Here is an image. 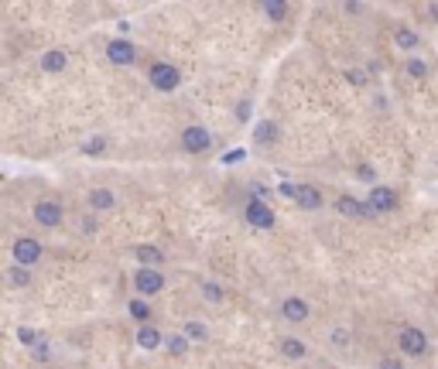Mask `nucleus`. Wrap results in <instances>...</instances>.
Masks as SVG:
<instances>
[{
	"instance_id": "f257e3e1",
	"label": "nucleus",
	"mask_w": 438,
	"mask_h": 369,
	"mask_svg": "<svg viewBox=\"0 0 438 369\" xmlns=\"http://www.w3.org/2000/svg\"><path fill=\"white\" fill-rule=\"evenodd\" d=\"M394 352L404 356V359H411V363H428L435 356V346H432V339H428V332L421 325L401 321L394 328Z\"/></svg>"
},
{
	"instance_id": "f03ea898",
	"label": "nucleus",
	"mask_w": 438,
	"mask_h": 369,
	"mask_svg": "<svg viewBox=\"0 0 438 369\" xmlns=\"http://www.w3.org/2000/svg\"><path fill=\"white\" fill-rule=\"evenodd\" d=\"M274 315H277L281 325L301 328V325L312 321V301H308L305 294H295V291H291V294H281L277 304H274Z\"/></svg>"
},
{
	"instance_id": "7ed1b4c3",
	"label": "nucleus",
	"mask_w": 438,
	"mask_h": 369,
	"mask_svg": "<svg viewBox=\"0 0 438 369\" xmlns=\"http://www.w3.org/2000/svg\"><path fill=\"white\" fill-rule=\"evenodd\" d=\"M45 257H48V250H45V243H41L38 236L17 233V236L10 240V264H21V267H28V271H38V267L45 264Z\"/></svg>"
},
{
	"instance_id": "20e7f679",
	"label": "nucleus",
	"mask_w": 438,
	"mask_h": 369,
	"mask_svg": "<svg viewBox=\"0 0 438 369\" xmlns=\"http://www.w3.org/2000/svg\"><path fill=\"white\" fill-rule=\"evenodd\" d=\"M144 79H148V86H151L155 92H165V96L178 92V89H181V83H185L181 69H178L175 62H165V59H155V62H148V69H144Z\"/></svg>"
},
{
	"instance_id": "39448f33",
	"label": "nucleus",
	"mask_w": 438,
	"mask_h": 369,
	"mask_svg": "<svg viewBox=\"0 0 438 369\" xmlns=\"http://www.w3.org/2000/svg\"><path fill=\"white\" fill-rule=\"evenodd\" d=\"M31 222L45 233H55V229L66 226V205L55 195H38L31 202Z\"/></svg>"
},
{
	"instance_id": "423d86ee",
	"label": "nucleus",
	"mask_w": 438,
	"mask_h": 369,
	"mask_svg": "<svg viewBox=\"0 0 438 369\" xmlns=\"http://www.w3.org/2000/svg\"><path fill=\"white\" fill-rule=\"evenodd\" d=\"M130 287H134V297H158V294H165V287H168V274L165 271H158V267H134L130 271Z\"/></svg>"
},
{
	"instance_id": "0eeeda50",
	"label": "nucleus",
	"mask_w": 438,
	"mask_h": 369,
	"mask_svg": "<svg viewBox=\"0 0 438 369\" xmlns=\"http://www.w3.org/2000/svg\"><path fill=\"white\" fill-rule=\"evenodd\" d=\"M332 212H336L339 219H346V222H373V219H377L373 209L366 205V198H356L352 191H339V195L332 198Z\"/></svg>"
},
{
	"instance_id": "6e6552de",
	"label": "nucleus",
	"mask_w": 438,
	"mask_h": 369,
	"mask_svg": "<svg viewBox=\"0 0 438 369\" xmlns=\"http://www.w3.org/2000/svg\"><path fill=\"white\" fill-rule=\"evenodd\" d=\"M178 144H181V151L188 158H206L212 151V134L202 123H185L181 134H178Z\"/></svg>"
},
{
	"instance_id": "1a4fd4ad",
	"label": "nucleus",
	"mask_w": 438,
	"mask_h": 369,
	"mask_svg": "<svg viewBox=\"0 0 438 369\" xmlns=\"http://www.w3.org/2000/svg\"><path fill=\"white\" fill-rule=\"evenodd\" d=\"M274 352H277V359L295 363V366H301V363H308V359H312V346H308L301 335H291V332L274 339Z\"/></svg>"
},
{
	"instance_id": "9d476101",
	"label": "nucleus",
	"mask_w": 438,
	"mask_h": 369,
	"mask_svg": "<svg viewBox=\"0 0 438 369\" xmlns=\"http://www.w3.org/2000/svg\"><path fill=\"white\" fill-rule=\"evenodd\" d=\"M106 62L117 65V69H130L141 62V45L130 41V38H110L106 41Z\"/></svg>"
},
{
	"instance_id": "9b49d317",
	"label": "nucleus",
	"mask_w": 438,
	"mask_h": 369,
	"mask_svg": "<svg viewBox=\"0 0 438 369\" xmlns=\"http://www.w3.org/2000/svg\"><path fill=\"white\" fill-rule=\"evenodd\" d=\"M363 198H366V205L373 209L377 219H380V215H394V212L401 209V195H397V188H390V184H370V191H366Z\"/></svg>"
},
{
	"instance_id": "f8f14e48",
	"label": "nucleus",
	"mask_w": 438,
	"mask_h": 369,
	"mask_svg": "<svg viewBox=\"0 0 438 369\" xmlns=\"http://www.w3.org/2000/svg\"><path fill=\"white\" fill-rule=\"evenodd\" d=\"M117 205H120L117 188H110V184H92V188H86V209L92 215H110V212H117Z\"/></svg>"
},
{
	"instance_id": "ddd939ff",
	"label": "nucleus",
	"mask_w": 438,
	"mask_h": 369,
	"mask_svg": "<svg viewBox=\"0 0 438 369\" xmlns=\"http://www.w3.org/2000/svg\"><path fill=\"white\" fill-rule=\"evenodd\" d=\"M243 219H247L254 229H261V233H267V229L277 226L274 209H270L267 202H261V198H247V205H243Z\"/></svg>"
},
{
	"instance_id": "4468645a",
	"label": "nucleus",
	"mask_w": 438,
	"mask_h": 369,
	"mask_svg": "<svg viewBox=\"0 0 438 369\" xmlns=\"http://www.w3.org/2000/svg\"><path fill=\"white\" fill-rule=\"evenodd\" d=\"M165 342H168V332L161 325H137L134 328V346L141 352H158V349H165Z\"/></svg>"
},
{
	"instance_id": "2eb2a0df",
	"label": "nucleus",
	"mask_w": 438,
	"mask_h": 369,
	"mask_svg": "<svg viewBox=\"0 0 438 369\" xmlns=\"http://www.w3.org/2000/svg\"><path fill=\"white\" fill-rule=\"evenodd\" d=\"M394 48L404 52L408 59H415V55L421 52V34H418V28H411L408 21H397V24H394Z\"/></svg>"
},
{
	"instance_id": "dca6fc26",
	"label": "nucleus",
	"mask_w": 438,
	"mask_h": 369,
	"mask_svg": "<svg viewBox=\"0 0 438 369\" xmlns=\"http://www.w3.org/2000/svg\"><path fill=\"white\" fill-rule=\"evenodd\" d=\"M130 257L137 260V267H158V271H165V264H168V253L158 243H134Z\"/></svg>"
},
{
	"instance_id": "f3484780",
	"label": "nucleus",
	"mask_w": 438,
	"mask_h": 369,
	"mask_svg": "<svg viewBox=\"0 0 438 369\" xmlns=\"http://www.w3.org/2000/svg\"><path fill=\"white\" fill-rule=\"evenodd\" d=\"M295 205L301 212H322L326 209V195L315 184H295Z\"/></svg>"
},
{
	"instance_id": "a211bd4d",
	"label": "nucleus",
	"mask_w": 438,
	"mask_h": 369,
	"mask_svg": "<svg viewBox=\"0 0 438 369\" xmlns=\"http://www.w3.org/2000/svg\"><path fill=\"white\" fill-rule=\"evenodd\" d=\"M326 349H329L332 356H350V349H352L350 325H329V332H326Z\"/></svg>"
},
{
	"instance_id": "6ab92c4d",
	"label": "nucleus",
	"mask_w": 438,
	"mask_h": 369,
	"mask_svg": "<svg viewBox=\"0 0 438 369\" xmlns=\"http://www.w3.org/2000/svg\"><path fill=\"white\" fill-rule=\"evenodd\" d=\"M38 69H41L45 76H62V72L69 69V52H66V48H45L41 59H38Z\"/></svg>"
},
{
	"instance_id": "aec40b11",
	"label": "nucleus",
	"mask_w": 438,
	"mask_h": 369,
	"mask_svg": "<svg viewBox=\"0 0 438 369\" xmlns=\"http://www.w3.org/2000/svg\"><path fill=\"white\" fill-rule=\"evenodd\" d=\"M127 318L134 325H155V304L148 297H127Z\"/></svg>"
},
{
	"instance_id": "412c9836",
	"label": "nucleus",
	"mask_w": 438,
	"mask_h": 369,
	"mask_svg": "<svg viewBox=\"0 0 438 369\" xmlns=\"http://www.w3.org/2000/svg\"><path fill=\"white\" fill-rule=\"evenodd\" d=\"M3 284H7L10 291H28V287L34 284V271H28V267H21V264H7V267H3Z\"/></svg>"
},
{
	"instance_id": "4be33fe9",
	"label": "nucleus",
	"mask_w": 438,
	"mask_h": 369,
	"mask_svg": "<svg viewBox=\"0 0 438 369\" xmlns=\"http://www.w3.org/2000/svg\"><path fill=\"white\" fill-rule=\"evenodd\" d=\"M257 10H261L270 24H284V21L295 14V7L284 3V0H263V3H257Z\"/></svg>"
},
{
	"instance_id": "5701e85b",
	"label": "nucleus",
	"mask_w": 438,
	"mask_h": 369,
	"mask_svg": "<svg viewBox=\"0 0 438 369\" xmlns=\"http://www.w3.org/2000/svg\"><path fill=\"white\" fill-rule=\"evenodd\" d=\"M199 297H202L206 304L219 308V304L226 301V287H223L219 280H202V284H199Z\"/></svg>"
},
{
	"instance_id": "b1692460",
	"label": "nucleus",
	"mask_w": 438,
	"mask_h": 369,
	"mask_svg": "<svg viewBox=\"0 0 438 369\" xmlns=\"http://www.w3.org/2000/svg\"><path fill=\"white\" fill-rule=\"evenodd\" d=\"M277 137H281V127H277L274 120H261V123H257V130H254V144H257V147H270V144H277Z\"/></svg>"
},
{
	"instance_id": "393cba45",
	"label": "nucleus",
	"mask_w": 438,
	"mask_h": 369,
	"mask_svg": "<svg viewBox=\"0 0 438 369\" xmlns=\"http://www.w3.org/2000/svg\"><path fill=\"white\" fill-rule=\"evenodd\" d=\"M110 137L106 134H92V137H86L83 144H79V154H86V158H99V154H106L110 151Z\"/></svg>"
},
{
	"instance_id": "a878e982",
	"label": "nucleus",
	"mask_w": 438,
	"mask_h": 369,
	"mask_svg": "<svg viewBox=\"0 0 438 369\" xmlns=\"http://www.w3.org/2000/svg\"><path fill=\"white\" fill-rule=\"evenodd\" d=\"M178 332H181L192 346H195V342H209V325H206V321H199V318H188Z\"/></svg>"
},
{
	"instance_id": "bb28decb",
	"label": "nucleus",
	"mask_w": 438,
	"mask_h": 369,
	"mask_svg": "<svg viewBox=\"0 0 438 369\" xmlns=\"http://www.w3.org/2000/svg\"><path fill=\"white\" fill-rule=\"evenodd\" d=\"M165 352L172 356V359H185L188 352H192V342L181 335V332H168V342H165Z\"/></svg>"
},
{
	"instance_id": "cd10ccee",
	"label": "nucleus",
	"mask_w": 438,
	"mask_h": 369,
	"mask_svg": "<svg viewBox=\"0 0 438 369\" xmlns=\"http://www.w3.org/2000/svg\"><path fill=\"white\" fill-rule=\"evenodd\" d=\"M404 72H408L411 79H418V83H421V79H428V76H432V65H428L421 55H415V59H408V62H404Z\"/></svg>"
},
{
	"instance_id": "c85d7f7f",
	"label": "nucleus",
	"mask_w": 438,
	"mask_h": 369,
	"mask_svg": "<svg viewBox=\"0 0 438 369\" xmlns=\"http://www.w3.org/2000/svg\"><path fill=\"white\" fill-rule=\"evenodd\" d=\"M373 369H408V359L397 356V352H380L373 359Z\"/></svg>"
},
{
	"instance_id": "c756f323",
	"label": "nucleus",
	"mask_w": 438,
	"mask_h": 369,
	"mask_svg": "<svg viewBox=\"0 0 438 369\" xmlns=\"http://www.w3.org/2000/svg\"><path fill=\"white\" fill-rule=\"evenodd\" d=\"M17 342H21V346H24V349L31 352V349H34V346H41L45 339H41V335H38L34 328H24V325H21V328H17Z\"/></svg>"
},
{
	"instance_id": "7c9ffc66",
	"label": "nucleus",
	"mask_w": 438,
	"mask_h": 369,
	"mask_svg": "<svg viewBox=\"0 0 438 369\" xmlns=\"http://www.w3.org/2000/svg\"><path fill=\"white\" fill-rule=\"evenodd\" d=\"M31 359H34L38 366H48V363H55V352H52V342H41V346H34V349H31Z\"/></svg>"
},
{
	"instance_id": "2f4dec72",
	"label": "nucleus",
	"mask_w": 438,
	"mask_h": 369,
	"mask_svg": "<svg viewBox=\"0 0 438 369\" xmlns=\"http://www.w3.org/2000/svg\"><path fill=\"white\" fill-rule=\"evenodd\" d=\"M346 79H350V86H356V89H370V76L363 69H346Z\"/></svg>"
},
{
	"instance_id": "473e14b6",
	"label": "nucleus",
	"mask_w": 438,
	"mask_h": 369,
	"mask_svg": "<svg viewBox=\"0 0 438 369\" xmlns=\"http://www.w3.org/2000/svg\"><path fill=\"white\" fill-rule=\"evenodd\" d=\"M79 229H83V236H96V229H99V222H96V215L86 212V219L79 222Z\"/></svg>"
},
{
	"instance_id": "72a5a7b5",
	"label": "nucleus",
	"mask_w": 438,
	"mask_h": 369,
	"mask_svg": "<svg viewBox=\"0 0 438 369\" xmlns=\"http://www.w3.org/2000/svg\"><path fill=\"white\" fill-rule=\"evenodd\" d=\"M237 120H240V123L250 120V99H240V103H237Z\"/></svg>"
},
{
	"instance_id": "f704fd0d",
	"label": "nucleus",
	"mask_w": 438,
	"mask_h": 369,
	"mask_svg": "<svg viewBox=\"0 0 438 369\" xmlns=\"http://www.w3.org/2000/svg\"><path fill=\"white\" fill-rule=\"evenodd\" d=\"M356 175H359V178H373V168H370V165H363V168H356Z\"/></svg>"
},
{
	"instance_id": "c9c22d12",
	"label": "nucleus",
	"mask_w": 438,
	"mask_h": 369,
	"mask_svg": "<svg viewBox=\"0 0 438 369\" xmlns=\"http://www.w3.org/2000/svg\"><path fill=\"white\" fill-rule=\"evenodd\" d=\"M428 14H432V17L438 21V3H428Z\"/></svg>"
}]
</instances>
